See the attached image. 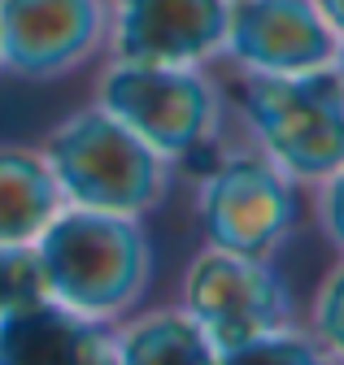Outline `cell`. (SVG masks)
<instances>
[{
    "mask_svg": "<svg viewBox=\"0 0 344 365\" xmlns=\"http://www.w3.org/2000/svg\"><path fill=\"white\" fill-rule=\"evenodd\" d=\"M44 296L49 287H44V265H39L35 244H0V313Z\"/></svg>",
    "mask_w": 344,
    "mask_h": 365,
    "instance_id": "cell-14",
    "label": "cell"
},
{
    "mask_svg": "<svg viewBox=\"0 0 344 365\" xmlns=\"http://www.w3.org/2000/svg\"><path fill=\"white\" fill-rule=\"evenodd\" d=\"M109 335L101 322L44 296L0 313V365H101Z\"/></svg>",
    "mask_w": 344,
    "mask_h": 365,
    "instance_id": "cell-10",
    "label": "cell"
},
{
    "mask_svg": "<svg viewBox=\"0 0 344 365\" xmlns=\"http://www.w3.org/2000/svg\"><path fill=\"white\" fill-rule=\"evenodd\" d=\"M314 339L323 352L344 356V261L327 274L314 296Z\"/></svg>",
    "mask_w": 344,
    "mask_h": 365,
    "instance_id": "cell-15",
    "label": "cell"
},
{
    "mask_svg": "<svg viewBox=\"0 0 344 365\" xmlns=\"http://www.w3.org/2000/svg\"><path fill=\"white\" fill-rule=\"evenodd\" d=\"M240 113L283 174L327 178L344 165V78L335 66L244 74Z\"/></svg>",
    "mask_w": 344,
    "mask_h": 365,
    "instance_id": "cell-3",
    "label": "cell"
},
{
    "mask_svg": "<svg viewBox=\"0 0 344 365\" xmlns=\"http://www.w3.org/2000/svg\"><path fill=\"white\" fill-rule=\"evenodd\" d=\"M218 365H327V356L318 339L279 327V331H262L218 348Z\"/></svg>",
    "mask_w": 344,
    "mask_h": 365,
    "instance_id": "cell-13",
    "label": "cell"
},
{
    "mask_svg": "<svg viewBox=\"0 0 344 365\" xmlns=\"http://www.w3.org/2000/svg\"><path fill=\"white\" fill-rule=\"evenodd\" d=\"M96 101L122 126H131L166 161H179L213 140L223 101L196 66H157L113 57L96 83Z\"/></svg>",
    "mask_w": 344,
    "mask_h": 365,
    "instance_id": "cell-4",
    "label": "cell"
},
{
    "mask_svg": "<svg viewBox=\"0 0 344 365\" xmlns=\"http://www.w3.org/2000/svg\"><path fill=\"white\" fill-rule=\"evenodd\" d=\"M35 252L49 296L92 322L131 313L153 283V244L131 213L61 205L35 235Z\"/></svg>",
    "mask_w": 344,
    "mask_h": 365,
    "instance_id": "cell-1",
    "label": "cell"
},
{
    "mask_svg": "<svg viewBox=\"0 0 344 365\" xmlns=\"http://www.w3.org/2000/svg\"><path fill=\"white\" fill-rule=\"evenodd\" d=\"M331 66H335V70H340V78H344V39L335 43V61H331Z\"/></svg>",
    "mask_w": 344,
    "mask_h": 365,
    "instance_id": "cell-18",
    "label": "cell"
},
{
    "mask_svg": "<svg viewBox=\"0 0 344 365\" xmlns=\"http://www.w3.org/2000/svg\"><path fill=\"white\" fill-rule=\"evenodd\" d=\"M109 0H0V70L53 83L105 48Z\"/></svg>",
    "mask_w": 344,
    "mask_h": 365,
    "instance_id": "cell-7",
    "label": "cell"
},
{
    "mask_svg": "<svg viewBox=\"0 0 344 365\" xmlns=\"http://www.w3.org/2000/svg\"><path fill=\"white\" fill-rule=\"evenodd\" d=\"M318 222H323V231L327 240L344 252V165L331 170L323 178V196H318Z\"/></svg>",
    "mask_w": 344,
    "mask_h": 365,
    "instance_id": "cell-16",
    "label": "cell"
},
{
    "mask_svg": "<svg viewBox=\"0 0 344 365\" xmlns=\"http://www.w3.org/2000/svg\"><path fill=\"white\" fill-rule=\"evenodd\" d=\"M66 205L44 153L0 148V244H35Z\"/></svg>",
    "mask_w": 344,
    "mask_h": 365,
    "instance_id": "cell-11",
    "label": "cell"
},
{
    "mask_svg": "<svg viewBox=\"0 0 344 365\" xmlns=\"http://www.w3.org/2000/svg\"><path fill=\"white\" fill-rule=\"evenodd\" d=\"M44 161L66 205L83 209L140 217L170 192V161L101 105L79 109L61 126H53Z\"/></svg>",
    "mask_w": 344,
    "mask_h": 365,
    "instance_id": "cell-2",
    "label": "cell"
},
{
    "mask_svg": "<svg viewBox=\"0 0 344 365\" xmlns=\"http://www.w3.org/2000/svg\"><path fill=\"white\" fill-rule=\"evenodd\" d=\"M314 9H318L323 22L335 31V39H344V0H314Z\"/></svg>",
    "mask_w": 344,
    "mask_h": 365,
    "instance_id": "cell-17",
    "label": "cell"
},
{
    "mask_svg": "<svg viewBox=\"0 0 344 365\" xmlns=\"http://www.w3.org/2000/svg\"><path fill=\"white\" fill-rule=\"evenodd\" d=\"M101 365H113V361H101Z\"/></svg>",
    "mask_w": 344,
    "mask_h": 365,
    "instance_id": "cell-19",
    "label": "cell"
},
{
    "mask_svg": "<svg viewBox=\"0 0 344 365\" xmlns=\"http://www.w3.org/2000/svg\"><path fill=\"white\" fill-rule=\"evenodd\" d=\"M231 0H109L105 48L122 61L201 66L223 53Z\"/></svg>",
    "mask_w": 344,
    "mask_h": 365,
    "instance_id": "cell-8",
    "label": "cell"
},
{
    "mask_svg": "<svg viewBox=\"0 0 344 365\" xmlns=\"http://www.w3.org/2000/svg\"><path fill=\"white\" fill-rule=\"evenodd\" d=\"M113 365H218L213 339L183 309H157L136 317L122 335L109 339Z\"/></svg>",
    "mask_w": 344,
    "mask_h": 365,
    "instance_id": "cell-12",
    "label": "cell"
},
{
    "mask_svg": "<svg viewBox=\"0 0 344 365\" xmlns=\"http://www.w3.org/2000/svg\"><path fill=\"white\" fill-rule=\"evenodd\" d=\"M296 217L300 200L292 174H283L270 157L253 153H236L213 165L196 200V222L209 248L236 257H270L292 235Z\"/></svg>",
    "mask_w": 344,
    "mask_h": 365,
    "instance_id": "cell-5",
    "label": "cell"
},
{
    "mask_svg": "<svg viewBox=\"0 0 344 365\" xmlns=\"http://www.w3.org/2000/svg\"><path fill=\"white\" fill-rule=\"evenodd\" d=\"M183 313L213 339V348H227L248 335L288 327L292 292L283 274L266 265V257L209 248L183 274Z\"/></svg>",
    "mask_w": 344,
    "mask_h": 365,
    "instance_id": "cell-6",
    "label": "cell"
},
{
    "mask_svg": "<svg viewBox=\"0 0 344 365\" xmlns=\"http://www.w3.org/2000/svg\"><path fill=\"white\" fill-rule=\"evenodd\" d=\"M335 31L314 0H231L223 53L244 74H300L335 61Z\"/></svg>",
    "mask_w": 344,
    "mask_h": 365,
    "instance_id": "cell-9",
    "label": "cell"
}]
</instances>
